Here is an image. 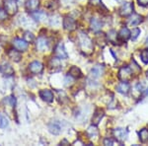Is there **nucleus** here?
I'll use <instances>...</instances> for the list:
<instances>
[{
    "label": "nucleus",
    "mask_w": 148,
    "mask_h": 146,
    "mask_svg": "<svg viewBox=\"0 0 148 146\" xmlns=\"http://www.w3.org/2000/svg\"><path fill=\"white\" fill-rule=\"evenodd\" d=\"M78 40H79V47L84 53L90 54L93 51L94 49V45H93L92 40L88 37L84 33H79L78 35Z\"/></svg>",
    "instance_id": "1"
},
{
    "label": "nucleus",
    "mask_w": 148,
    "mask_h": 146,
    "mask_svg": "<svg viewBox=\"0 0 148 146\" xmlns=\"http://www.w3.org/2000/svg\"><path fill=\"white\" fill-rule=\"evenodd\" d=\"M133 76V71L131 70L130 67L128 66H123L120 71H119V78L121 79V81H125V82H128V81L131 80Z\"/></svg>",
    "instance_id": "2"
},
{
    "label": "nucleus",
    "mask_w": 148,
    "mask_h": 146,
    "mask_svg": "<svg viewBox=\"0 0 148 146\" xmlns=\"http://www.w3.org/2000/svg\"><path fill=\"white\" fill-rule=\"evenodd\" d=\"M4 7L7 13L10 15H14L18 11V4L16 0H4Z\"/></svg>",
    "instance_id": "3"
},
{
    "label": "nucleus",
    "mask_w": 148,
    "mask_h": 146,
    "mask_svg": "<svg viewBox=\"0 0 148 146\" xmlns=\"http://www.w3.org/2000/svg\"><path fill=\"white\" fill-rule=\"evenodd\" d=\"M133 13V4L130 2H125L123 4V6L120 9V14L123 17H127Z\"/></svg>",
    "instance_id": "4"
},
{
    "label": "nucleus",
    "mask_w": 148,
    "mask_h": 146,
    "mask_svg": "<svg viewBox=\"0 0 148 146\" xmlns=\"http://www.w3.org/2000/svg\"><path fill=\"white\" fill-rule=\"evenodd\" d=\"M127 135H128V132L125 128L119 127L114 130V136L116 137V139L118 141H120V142H123V141L126 140Z\"/></svg>",
    "instance_id": "5"
},
{
    "label": "nucleus",
    "mask_w": 148,
    "mask_h": 146,
    "mask_svg": "<svg viewBox=\"0 0 148 146\" xmlns=\"http://www.w3.org/2000/svg\"><path fill=\"white\" fill-rule=\"evenodd\" d=\"M36 47L40 51H46L49 49V40L45 37H39L36 40Z\"/></svg>",
    "instance_id": "6"
},
{
    "label": "nucleus",
    "mask_w": 148,
    "mask_h": 146,
    "mask_svg": "<svg viewBox=\"0 0 148 146\" xmlns=\"http://www.w3.org/2000/svg\"><path fill=\"white\" fill-rule=\"evenodd\" d=\"M42 70H44V65L40 61H33L29 65V71L33 74H40L42 72Z\"/></svg>",
    "instance_id": "7"
},
{
    "label": "nucleus",
    "mask_w": 148,
    "mask_h": 146,
    "mask_svg": "<svg viewBox=\"0 0 148 146\" xmlns=\"http://www.w3.org/2000/svg\"><path fill=\"white\" fill-rule=\"evenodd\" d=\"M62 25H63V28L65 29L66 31H69V32H71V31H74L76 29V22H75V20H74L73 18H71V17H68V16L64 17Z\"/></svg>",
    "instance_id": "8"
},
{
    "label": "nucleus",
    "mask_w": 148,
    "mask_h": 146,
    "mask_svg": "<svg viewBox=\"0 0 148 146\" xmlns=\"http://www.w3.org/2000/svg\"><path fill=\"white\" fill-rule=\"evenodd\" d=\"M54 53H56V57H58V58H60V59H66L68 57V54H67V52H66L65 49H64V45L62 42H59L56 47Z\"/></svg>",
    "instance_id": "9"
},
{
    "label": "nucleus",
    "mask_w": 148,
    "mask_h": 146,
    "mask_svg": "<svg viewBox=\"0 0 148 146\" xmlns=\"http://www.w3.org/2000/svg\"><path fill=\"white\" fill-rule=\"evenodd\" d=\"M13 45L16 49L20 51H27L28 49V42H26L25 40H22V39H14L13 40Z\"/></svg>",
    "instance_id": "10"
},
{
    "label": "nucleus",
    "mask_w": 148,
    "mask_h": 146,
    "mask_svg": "<svg viewBox=\"0 0 148 146\" xmlns=\"http://www.w3.org/2000/svg\"><path fill=\"white\" fill-rule=\"evenodd\" d=\"M40 97L42 98V101L47 103H51L53 101V93L49 89H42L40 91Z\"/></svg>",
    "instance_id": "11"
},
{
    "label": "nucleus",
    "mask_w": 148,
    "mask_h": 146,
    "mask_svg": "<svg viewBox=\"0 0 148 146\" xmlns=\"http://www.w3.org/2000/svg\"><path fill=\"white\" fill-rule=\"evenodd\" d=\"M0 72L3 74L4 76H12L14 74V68L8 62H4L0 65Z\"/></svg>",
    "instance_id": "12"
},
{
    "label": "nucleus",
    "mask_w": 148,
    "mask_h": 146,
    "mask_svg": "<svg viewBox=\"0 0 148 146\" xmlns=\"http://www.w3.org/2000/svg\"><path fill=\"white\" fill-rule=\"evenodd\" d=\"M47 128H49V132L54 135H58L59 133L61 132V125H60V123L56 121H51V123H49V125H47Z\"/></svg>",
    "instance_id": "13"
},
{
    "label": "nucleus",
    "mask_w": 148,
    "mask_h": 146,
    "mask_svg": "<svg viewBox=\"0 0 148 146\" xmlns=\"http://www.w3.org/2000/svg\"><path fill=\"white\" fill-rule=\"evenodd\" d=\"M103 74H104V66L98 64V65L94 66L91 69V71H90V77L92 79H98L99 77H101Z\"/></svg>",
    "instance_id": "14"
},
{
    "label": "nucleus",
    "mask_w": 148,
    "mask_h": 146,
    "mask_svg": "<svg viewBox=\"0 0 148 146\" xmlns=\"http://www.w3.org/2000/svg\"><path fill=\"white\" fill-rule=\"evenodd\" d=\"M104 114H104V111H103V110H100V109L96 110L92 117V124L98 125V124L100 123V121H102V119L104 118Z\"/></svg>",
    "instance_id": "15"
},
{
    "label": "nucleus",
    "mask_w": 148,
    "mask_h": 146,
    "mask_svg": "<svg viewBox=\"0 0 148 146\" xmlns=\"http://www.w3.org/2000/svg\"><path fill=\"white\" fill-rule=\"evenodd\" d=\"M130 90V86L125 81H123V82H121L120 84L116 86V91L123 95H127Z\"/></svg>",
    "instance_id": "16"
},
{
    "label": "nucleus",
    "mask_w": 148,
    "mask_h": 146,
    "mask_svg": "<svg viewBox=\"0 0 148 146\" xmlns=\"http://www.w3.org/2000/svg\"><path fill=\"white\" fill-rule=\"evenodd\" d=\"M40 6V0H27L26 1V8L28 11L34 12L38 10Z\"/></svg>",
    "instance_id": "17"
},
{
    "label": "nucleus",
    "mask_w": 148,
    "mask_h": 146,
    "mask_svg": "<svg viewBox=\"0 0 148 146\" xmlns=\"http://www.w3.org/2000/svg\"><path fill=\"white\" fill-rule=\"evenodd\" d=\"M8 56L9 58H11L13 61L15 62H19L22 59V54H21L20 51H16V49H10V51H8Z\"/></svg>",
    "instance_id": "18"
},
{
    "label": "nucleus",
    "mask_w": 148,
    "mask_h": 146,
    "mask_svg": "<svg viewBox=\"0 0 148 146\" xmlns=\"http://www.w3.org/2000/svg\"><path fill=\"white\" fill-rule=\"evenodd\" d=\"M21 24L25 26V27H30V26H32L33 28H35V26H36V22L34 19H33V17L30 18L25 15L21 16Z\"/></svg>",
    "instance_id": "19"
},
{
    "label": "nucleus",
    "mask_w": 148,
    "mask_h": 146,
    "mask_svg": "<svg viewBox=\"0 0 148 146\" xmlns=\"http://www.w3.org/2000/svg\"><path fill=\"white\" fill-rule=\"evenodd\" d=\"M90 26H91V29L95 32H98L100 31L103 27V23L100 19L98 18H92L91 23H90Z\"/></svg>",
    "instance_id": "20"
},
{
    "label": "nucleus",
    "mask_w": 148,
    "mask_h": 146,
    "mask_svg": "<svg viewBox=\"0 0 148 146\" xmlns=\"http://www.w3.org/2000/svg\"><path fill=\"white\" fill-rule=\"evenodd\" d=\"M118 35H119V39L121 40H127L130 38V32L126 27L121 28Z\"/></svg>",
    "instance_id": "21"
},
{
    "label": "nucleus",
    "mask_w": 148,
    "mask_h": 146,
    "mask_svg": "<svg viewBox=\"0 0 148 146\" xmlns=\"http://www.w3.org/2000/svg\"><path fill=\"white\" fill-rule=\"evenodd\" d=\"M32 17L35 21L40 22V21H44L47 18V14L44 11H34L32 12Z\"/></svg>",
    "instance_id": "22"
},
{
    "label": "nucleus",
    "mask_w": 148,
    "mask_h": 146,
    "mask_svg": "<svg viewBox=\"0 0 148 146\" xmlns=\"http://www.w3.org/2000/svg\"><path fill=\"white\" fill-rule=\"evenodd\" d=\"M142 22V17L140 15H137V14H131L130 18L128 20V24L130 26H136L138 24H140Z\"/></svg>",
    "instance_id": "23"
},
{
    "label": "nucleus",
    "mask_w": 148,
    "mask_h": 146,
    "mask_svg": "<svg viewBox=\"0 0 148 146\" xmlns=\"http://www.w3.org/2000/svg\"><path fill=\"white\" fill-rule=\"evenodd\" d=\"M107 40H108L110 42H112V44L116 45V44H118L119 35L116 34V31L112 30V31H110V32H108V34H107Z\"/></svg>",
    "instance_id": "24"
},
{
    "label": "nucleus",
    "mask_w": 148,
    "mask_h": 146,
    "mask_svg": "<svg viewBox=\"0 0 148 146\" xmlns=\"http://www.w3.org/2000/svg\"><path fill=\"white\" fill-rule=\"evenodd\" d=\"M59 59L60 58H58V57H54V58L51 59V61H49L51 68H53V70H59V69H61V62Z\"/></svg>",
    "instance_id": "25"
},
{
    "label": "nucleus",
    "mask_w": 148,
    "mask_h": 146,
    "mask_svg": "<svg viewBox=\"0 0 148 146\" xmlns=\"http://www.w3.org/2000/svg\"><path fill=\"white\" fill-rule=\"evenodd\" d=\"M68 74L70 76H72L73 78H80L82 76V72H81L80 68H78L77 66H72L69 69Z\"/></svg>",
    "instance_id": "26"
},
{
    "label": "nucleus",
    "mask_w": 148,
    "mask_h": 146,
    "mask_svg": "<svg viewBox=\"0 0 148 146\" xmlns=\"http://www.w3.org/2000/svg\"><path fill=\"white\" fill-rule=\"evenodd\" d=\"M87 134L89 136L90 138H95L97 137L98 134H99V131H98V128H97V125H94L92 124L91 126L87 128Z\"/></svg>",
    "instance_id": "27"
},
{
    "label": "nucleus",
    "mask_w": 148,
    "mask_h": 146,
    "mask_svg": "<svg viewBox=\"0 0 148 146\" xmlns=\"http://www.w3.org/2000/svg\"><path fill=\"white\" fill-rule=\"evenodd\" d=\"M61 23V19L59 17L58 15H54V16H51V19H49V24L52 27H58Z\"/></svg>",
    "instance_id": "28"
},
{
    "label": "nucleus",
    "mask_w": 148,
    "mask_h": 146,
    "mask_svg": "<svg viewBox=\"0 0 148 146\" xmlns=\"http://www.w3.org/2000/svg\"><path fill=\"white\" fill-rule=\"evenodd\" d=\"M139 139L143 143L148 141V129L147 128H142L141 130L139 131Z\"/></svg>",
    "instance_id": "29"
},
{
    "label": "nucleus",
    "mask_w": 148,
    "mask_h": 146,
    "mask_svg": "<svg viewBox=\"0 0 148 146\" xmlns=\"http://www.w3.org/2000/svg\"><path fill=\"white\" fill-rule=\"evenodd\" d=\"M8 124H9V121H8V119H7V117L1 114H0V127L6 128L7 126H8Z\"/></svg>",
    "instance_id": "30"
},
{
    "label": "nucleus",
    "mask_w": 148,
    "mask_h": 146,
    "mask_svg": "<svg viewBox=\"0 0 148 146\" xmlns=\"http://www.w3.org/2000/svg\"><path fill=\"white\" fill-rule=\"evenodd\" d=\"M34 35L32 34V33L30 32V31H27V32H25V34H24V40H26V42H32L33 40H34Z\"/></svg>",
    "instance_id": "31"
},
{
    "label": "nucleus",
    "mask_w": 148,
    "mask_h": 146,
    "mask_svg": "<svg viewBox=\"0 0 148 146\" xmlns=\"http://www.w3.org/2000/svg\"><path fill=\"white\" fill-rule=\"evenodd\" d=\"M140 58H141V60L143 61V63L145 64H148V49H143L141 51V53H140Z\"/></svg>",
    "instance_id": "32"
},
{
    "label": "nucleus",
    "mask_w": 148,
    "mask_h": 146,
    "mask_svg": "<svg viewBox=\"0 0 148 146\" xmlns=\"http://www.w3.org/2000/svg\"><path fill=\"white\" fill-rule=\"evenodd\" d=\"M64 82H65V83H64V85H65L66 87H69V86H71V85L73 84L74 78L72 77V76H70V75L68 74V75L65 77V79H64Z\"/></svg>",
    "instance_id": "33"
},
{
    "label": "nucleus",
    "mask_w": 148,
    "mask_h": 146,
    "mask_svg": "<svg viewBox=\"0 0 148 146\" xmlns=\"http://www.w3.org/2000/svg\"><path fill=\"white\" fill-rule=\"evenodd\" d=\"M140 35V30L139 29H133L132 30V32L130 33V37H131V39H132V40H135L138 38V36Z\"/></svg>",
    "instance_id": "34"
},
{
    "label": "nucleus",
    "mask_w": 148,
    "mask_h": 146,
    "mask_svg": "<svg viewBox=\"0 0 148 146\" xmlns=\"http://www.w3.org/2000/svg\"><path fill=\"white\" fill-rule=\"evenodd\" d=\"M7 16H8V13H7L5 9H0V21L5 20Z\"/></svg>",
    "instance_id": "35"
},
{
    "label": "nucleus",
    "mask_w": 148,
    "mask_h": 146,
    "mask_svg": "<svg viewBox=\"0 0 148 146\" xmlns=\"http://www.w3.org/2000/svg\"><path fill=\"white\" fill-rule=\"evenodd\" d=\"M5 101L8 102L12 107H15V105H16V99H15V97H13V96H11V97H8L7 99H5Z\"/></svg>",
    "instance_id": "36"
},
{
    "label": "nucleus",
    "mask_w": 148,
    "mask_h": 146,
    "mask_svg": "<svg viewBox=\"0 0 148 146\" xmlns=\"http://www.w3.org/2000/svg\"><path fill=\"white\" fill-rule=\"evenodd\" d=\"M137 3L139 4L140 6H148V0H137Z\"/></svg>",
    "instance_id": "37"
},
{
    "label": "nucleus",
    "mask_w": 148,
    "mask_h": 146,
    "mask_svg": "<svg viewBox=\"0 0 148 146\" xmlns=\"http://www.w3.org/2000/svg\"><path fill=\"white\" fill-rule=\"evenodd\" d=\"M104 145H114V141L111 139V138H106V139L104 140Z\"/></svg>",
    "instance_id": "38"
},
{
    "label": "nucleus",
    "mask_w": 148,
    "mask_h": 146,
    "mask_svg": "<svg viewBox=\"0 0 148 146\" xmlns=\"http://www.w3.org/2000/svg\"><path fill=\"white\" fill-rule=\"evenodd\" d=\"M90 3L93 5H98V4L101 3V0H90Z\"/></svg>",
    "instance_id": "39"
},
{
    "label": "nucleus",
    "mask_w": 148,
    "mask_h": 146,
    "mask_svg": "<svg viewBox=\"0 0 148 146\" xmlns=\"http://www.w3.org/2000/svg\"><path fill=\"white\" fill-rule=\"evenodd\" d=\"M62 144H66V145H68V142H67V141H66L65 139H64L63 141H61V142H60V145H62Z\"/></svg>",
    "instance_id": "40"
},
{
    "label": "nucleus",
    "mask_w": 148,
    "mask_h": 146,
    "mask_svg": "<svg viewBox=\"0 0 148 146\" xmlns=\"http://www.w3.org/2000/svg\"><path fill=\"white\" fill-rule=\"evenodd\" d=\"M146 45L148 47V37H147V39H146Z\"/></svg>",
    "instance_id": "41"
},
{
    "label": "nucleus",
    "mask_w": 148,
    "mask_h": 146,
    "mask_svg": "<svg viewBox=\"0 0 148 146\" xmlns=\"http://www.w3.org/2000/svg\"><path fill=\"white\" fill-rule=\"evenodd\" d=\"M146 76H147V77H148V70H147V72H146Z\"/></svg>",
    "instance_id": "42"
}]
</instances>
